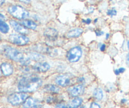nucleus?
I'll return each instance as SVG.
<instances>
[{"mask_svg": "<svg viewBox=\"0 0 129 108\" xmlns=\"http://www.w3.org/2000/svg\"><path fill=\"white\" fill-rule=\"evenodd\" d=\"M41 85L42 81L39 77L34 75L26 76L19 82L18 90L22 92H32L36 91Z\"/></svg>", "mask_w": 129, "mask_h": 108, "instance_id": "1", "label": "nucleus"}, {"mask_svg": "<svg viewBox=\"0 0 129 108\" xmlns=\"http://www.w3.org/2000/svg\"><path fill=\"white\" fill-rule=\"evenodd\" d=\"M8 11L13 17L19 20L25 19L29 16V13L20 6H10L8 8Z\"/></svg>", "mask_w": 129, "mask_h": 108, "instance_id": "2", "label": "nucleus"}, {"mask_svg": "<svg viewBox=\"0 0 129 108\" xmlns=\"http://www.w3.org/2000/svg\"><path fill=\"white\" fill-rule=\"evenodd\" d=\"M4 53L8 58L15 61L21 62L25 58L23 54L20 51L11 47H6L5 49Z\"/></svg>", "mask_w": 129, "mask_h": 108, "instance_id": "3", "label": "nucleus"}, {"mask_svg": "<svg viewBox=\"0 0 129 108\" xmlns=\"http://www.w3.org/2000/svg\"><path fill=\"white\" fill-rule=\"evenodd\" d=\"M27 97V94L23 92L14 93L9 96L8 98V101L13 106H18L26 101Z\"/></svg>", "mask_w": 129, "mask_h": 108, "instance_id": "4", "label": "nucleus"}, {"mask_svg": "<svg viewBox=\"0 0 129 108\" xmlns=\"http://www.w3.org/2000/svg\"><path fill=\"white\" fill-rule=\"evenodd\" d=\"M82 56V49L79 47H74L67 53V58L71 63H75L80 59Z\"/></svg>", "mask_w": 129, "mask_h": 108, "instance_id": "5", "label": "nucleus"}, {"mask_svg": "<svg viewBox=\"0 0 129 108\" xmlns=\"http://www.w3.org/2000/svg\"><path fill=\"white\" fill-rule=\"evenodd\" d=\"M9 40L11 43L18 46H24L29 42V39L22 34H11L9 37Z\"/></svg>", "mask_w": 129, "mask_h": 108, "instance_id": "6", "label": "nucleus"}, {"mask_svg": "<svg viewBox=\"0 0 129 108\" xmlns=\"http://www.w3.org/2000/svg\"><path fill=\"white\" fill-rule=\"evenodd\" d=\"M73 75L71 74H62L55 78V83L62 87L69 85L73 81Z\"/></svg>", "mask_w": 129, "mask_h": 108, "instance_id": "7", "label": "nucleus"}, {"mask_svg": "<svg viewBox=\"0 0 129 108\" xmlns=\"http://www.w3.org/2000/svg\"><path fill=\"white\" fill-rule=\"evenodd\" d=\"M42 107L40 101L32 97H29L26 99L23 104V108H39Z\"/></svg>", "mask_w": 129, "mask_h": 108, "instance_id": "8", "label": "nucleus"}, {"mask_svg": "<svg viewBox=\"0 0 129 108\" xmlns=\"http://www.w3.org/2000/svg\"><path fill=\"white\" fill-rule=\"evenodd\" d=\"M84 86L82 85H78L69 87L68 91L71 96L77 97V96L81 95L84 92Z\"/></svg>", "mask_w": 129, "mask_h": 108, "instance_id": "9", "label": "nucleus"}, {"mask_svg": "<svg viewBox=\"0 0 129 108\" xmlns=\"http://www.w3.org/2000/svg\"><path fill=\"white\" fill-rule=\"evenodd\" d=\"M44 35L50 41H54L57 38L58 32L55 29L49 28V29H47L46 30H45Z\"/></svg>", "mask_w": 129, "mask_h": 108, "instance_id": "10", "label": "nucleus"}, {"mask_svg": "<svg viewBox=\"0 0 129 108\" xmlns=\"http://www.w3.org/2000/svg\"><path fill=\"white\" fill-rule=\"evenodd\" d=\"M10 23L14 30H16L18 32L20 33V34H28V30H27V29L23 25H21V24L17 23L14 20H11Z\"/></svg>", "mask_w": 129, "mask_h": 108, "instance_id": "11", "label": "nucleus"}, {"mask_svg": "<svg viewBox=\"0 0 129 108\" xmlns=\"http://www.w3.org/2000/svg\"><path fill=\"white\" fill-rule=\"evenodd\" d=\"M50 64L47 62H38L34 66V69L37 72H46L50 69Z\"/></svg>", "mask_w": 129, "mask_h": 108, "instance_id": "12", "label": "nucleus"}, {"mask_svg": "<svg viewBox=\"0 0 129 108\" xmlns=\"http://www.w3.org/2000/svg\"><path fill=\"white\" fill-rule=\"evenodd\" d=\"M1 72L3 73L4 75L9 76L11 75L13 72V68L11 64L8 63H2L1 66Z\"/></svg>", "mask_w": 129, "mask_h": 108, "instance_id": "13", "label": "nucleus"}, {"mask_svg": "<svg viewBox=\"0 0 129 108\" xmlns=\"http://www.w3.org/2000/svg\"><path fill=\"white\" fill-rule=\"evenodd\" d=\"M83 32V30L80 28H76V29H74L73 30H71L66 34V36L68 38H74V37H78L80 36Z\"/></svg>", "mask_w": 129, "mask_h": 108, "instance_id": "14", "label": "nucleus"}, {"mask_svg": "<svg viewBox=\"0 0 129 108\" xmlns=\"http://www.w3.org/2000/svg\"><path fill=\"white\" fill-rule=\"evenodd\" d=\"M83 102V99L80 97H76L74 99L71 100L68 104L69 108H77L81 105Z\"/></svg>", "mask_w": 129, "mask_h": 108, "instance_id": "15", "label": "nucleus"}, {"mask_svg": "<svg viewBox=\"0 0 129 108\" xmlns=\"http://www.w3.org/2000/svg\"><path fill=\"white\" fill-rule=\"evenodd\" d=\"M20 24H21V25H23L24 27L26 28H28V29H32V30H35L36 29L37 24H35L34 21H31V20H22V21H20Z\"/></svg>", "mask_w": 129, "mask_h": 108, "instance_id": "16", "label": "nucleus"}, {"mask_svg": "<svg viewBox=\"0 0 129 108\" xmlns=\"http://www.w3.org/2000/svg\"><path fill=\"white\" fill-rule=\"evenodd\" d=\"M29 59H31L35 61H42L44 58L39 53H32L29 54Z\"/></svg>", "mask_w": 129, "mask_h": 108, "instance_id": "17", "label": "nucleus"}, {"mask_svg": "<svg viewBox=\"0 0 129 108\" xmlns=\"http://www.w3.org/2000/svg\"><path fill=\"white\" fill-rule=\"evenodd\" d=\"M9 29H10V27L6 22L4 21H0V32H1L6 34L8 32Z\"/></svg>", "mask_w": 129, "mask_h": 108, "instance_id": "18", "label": "nucleus"}, {"mask_svg": "<svg viewBox=\"0 0 129 108\" xmlns=\"http://www.w3.org/2000/svg\"><path fill=\"white\" fill-rule=\"evenodd\" d=\"M93 96L95 97L96 99L98 100H102L103 97V93L102 90L100 88L96 89L93 92Z\"/></svg>", "mask_w": 129, "mask_h": 108, "instance_id": "19", "label": "nucleus"}, {"mask_svg": "<svg viewBox=\"0 0 129 108\" xmlns=\"http://www.w3.org/2000/svg\"><path fill=\"white\" fill-rule=\"evenodd\" d=\"M45 89L48 92H53V93H58L60 91V89L54 85H48L45 87Z\"/></svg>", "mask_w": 129, "mask_h": 108, "instance_id": "20", "label": "nucleus"}, {"mask_svg": "<svg viewBox=\"0 0 129 108\" xmlns=\"http://www.w3.org/2000/svg\"><path fill=\"white\" fill-rule=\"evenodd\" d=\"M107 13H108V15H110V16H114V15H116V14H117V11L114 10V9H112V10H109Z\"/></svg>", "mask_w": 129, "mask_h": 108, "instance_id": "21", "label": "nucleus"}, {"mask_svg": "<svg viewBox=\"0 0 129 108\" xmlns=\"http://www.w3.org/2000/svg\"><path fill=\"white\" fill-rule=\"evenodd\" d=\"M90 108H101V107L98 104L96 103V102H93V103L91 104Z\"/></svg>", "mask_w": 129, "mask_h": 108, "instance_id": "22", "label": "nucleus"}, {"mask_svg": "<svg viewBox=\"0 0 129 108\" xmlns=\"http://www.w3.org/2000/svg\"><path fill=\"white\" fill-rule=\"evenodd\" d=\"M55 108H69V107H68L66 105L64 104H59L57 105Z\"/></svg>", "mask_w": 129, "mask_h": 108, "instance_id": "23", "label": "nucleus"}, {"mask_svg": "<svg viewBox=\"0 0 129 108\" xmlns=\"http://www.w3.org/2000/svg\"><path fill=\"white\" fill-rule=\"evenodd\" d=\"M95 32H96V34L97 36H100V35L103 34V32L102 31H96Z\"/></svg>", "mask_w": 129, "mask_h": 108, "instance_id": "24", "label": "nucleus"}, {"mask_svg": "<svg viewBox=\"0 0 129 108\" xmlns=\"http://www.w3.org/2000/svg\"><path fill=\"white\" fill-rule=\"evenodd\" d=\"M84 81V79L83 77H79L78 78V82H83Z\"/></svg>", "mask_w": 129, "mask_h": 108, "instance_id": "25", "label": "nucleus"}, {"mask_svg": "<svg viewBox=\"0 0 129 108\" xmlns=\"http://www.w3.org/2000/svg\"><path fill=\"white\" fill-rule=\"evenodd\" d=\"M105 48H106V46L105 45V44H103V45L100 47V50L102 51H104L105 50Z\"/></svg>", "mask_w": 129, "mask_h": 108, "instance_id": "26", "label": "nucleus"}, {"mask_svg": "<svg viewBox=\"0 0 129 108\" xmlns=\"http://www.w3.org/2000/svg\"><path fill=\"white\" fill-rule=\"evenodd\" d=\"M5 19V16L3 15H2L1 13H0V21H3Z\"/></svg>", "mask_w": 129, "mask_h": 108, "instance_id": "27", "label": "nucleus"}, {"mask_svg": "<svg viewBox=\"0 0 129 108\" xmlns=\"http://www.w3.org/2000/svg\"><path fill=\"white\" fill-rule=\"evenodd\" d=\"M125 68H120V69H118V71H119L120 73H123V72H125Z\"/></svg>", "mask_w": 129, "mask_h": 108, "instance_id": "28", "label": "nucleus"}, {"mask_svg": "<svg viewBox=\"0 0 129 108\" xmlns=\"http://www.w3.org/2000/svg\"><path fill=\"white\" fill-rule=\"evenodd\" d=\"M20 1L23 3H28L30 1V0H20Z\"/></svg>", "mask_w": 129, "mask_h": 108, "instance_id": "29", "label": "nucleus"}, {"mask_svg": "<svg viewBox=\"0 0 129 108\" xmlns=\"http://www.w3.org/2000/svg\"><path fill=\"white\" fill-rule=\"evenodd\" d=\"M5 0H0V6H2L3 5V3H5Z\"/></svg>", "mask_w": 129, "mask_h": 108, "instance_id": "30", "label": "nucleus"}, {"mask_svg": "<svg viewBox=\"0 0 129 108\" xmlns=\"http://www.w3.org/2000/svg\"><path fill=\"white\" fill-rule=\"evenodd\" d=\"M115 74L117 75H119L120 74V72H119V71H118V70H116L115 71Z\"/></svg>", "mask_w": 129, "mask_h": 108, "instance_id": "31", "label": "nucleus"}, {"mask_svg": "<svg viewBox=\"0 0 129 108\" xmlns=\"http://www.w3.org/2000/svg\"><path fill=\"white\" fill-rule=\"evenodd\" d=\"M86 24H90V23H91V20H90V19H87V20H86Z\"/></svg>", "mask_w": 129, "mask_h": 108, "instance_id": "32", "label": "nucleus"}, {"mask_svg": "<svg viewBox=\"0 0 129 108\" xmlns=\"http://www.w3.org/2000/svg\"><path fill=\"white\" fill-rule=\"evenodd\" d=\"M127 62H128V64H129V54H128V55H127Z\"/></svg>", "mask_w": 129, "mask_h": 108, "instance_id": "33", "label": "nucleus"}, {"mask_svg": "<svg viewBox=\"0 0 129 108\" xmlns=\"http://www.w3.org/2000/svg\"><path fill=\"white\" fill-rule=\"evenodd\" d=\"M127 46H128V48L129 49V40L128 41V42H127Z\"/></svg>", "mask_w": 129, "mask_h": 108, "instance_id": "34", "label": "nucleus"}, {"mask_svg": "<svg viewBox=\"0 0 129 108\" xmlns=\"http://www.w3.org/2000/svg\"><path fill=\"white\" fill-rule=\"evenodd\" d=\"M108 36H109V34H107V39H108Z\"/></svg>", "mask_w": 129, "mask_h": 108, "instance_id": "35", "label": "nucleus"}, {"mask_svg": "<svg viewBox=\"0 0 129 108\" xmlns=\"http://www.w3.org/2000/svg\"><path fill=\"white\" fill-rule=\"evenodd\" d=\"M80 108H86V107L85 106H81Z\"/></svg>", "mask_w": 129, "mask_h": 108, "instance_id": "36", "label": "nucleus"}, {"mask_svg": "<svg viewBox=\"0 0 129 108\" xmlns=\"http://www.w3.org/2000/svg\"><path fill=\"white\" fill-rule=\"evenodd\" d=\"M1 69L0 68V75H1Z\"/></svg>", "mask_w": 129, "mask_h": 108, "instance_id": "37", "label": "nucleus"}, {"mask_svg": "<svg viewBox=\"0 0 129 108\" xmlns=\"http://www.w3.org/2000/svg\"><path fill=\"white\" fill-rule=\"evenodd\" d=\"M39 108H43V107H39Z\"/></svg>", "mask_w": 129, "mask_h": 108, "instance_id": "38", "label": "nucleus"}]
</instances>
